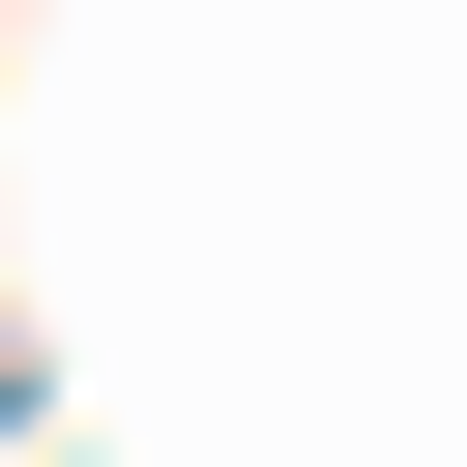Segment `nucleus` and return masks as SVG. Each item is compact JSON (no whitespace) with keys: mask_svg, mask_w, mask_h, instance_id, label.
Instances as JSON below:
<instances>
[{"mask_svg":"<svg viewBox=\"0 0 467 467\" xmlns=\"http://www.w3.org/2000/svg\"><path fill=\"white\" fill-rule=\"evenodd\" d=\"M0 409H29V350H0Z\"/></svg>","mask_w":467,"mask_h":467,"instance_id":"1","label":"nucleus"}]
</instances>
